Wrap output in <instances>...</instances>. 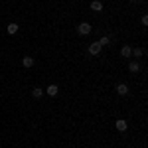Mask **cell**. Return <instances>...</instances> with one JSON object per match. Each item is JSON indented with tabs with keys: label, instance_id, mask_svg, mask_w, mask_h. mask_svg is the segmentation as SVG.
<instances>
[{
	"label": "cell",
	"instance_id": "6da1fadb",
	"mask_svg": "<svg viewBox=\"0 0 148 148\" xmlns=\"http://www.w3.org/2000/svg\"><path fill=\"white\" fill-rule=\"evenodd\" d=\"M91 30H93V28H91V24H89V22H81L79 26H77V32H79L81 36L91 34Z\"/></svg>",
	"mask_w": 148,
	"mask_h": 148
},
{
	"label": "cell",
	"instance_id": "7a4b0ae2",
	"mask_svg": "<svg viewBox=\"0 0 148 148\" xmlns=\"http://www.w3.org/2000/svg\"><path fill=\"white\" fill-rule=\"evenodd\" d=\"M114 126H116V130H119V132H125L126 130V121H123V119H119V121H116V123H114Z\"/></svg>",
	"mask_w": 148,
	"mask_h": 148
},
{
	"label": "cell",
	"instance_id": "3957f363",
	"mask_svg": "<svg viewBox=\"0 0 148 148\" xmlns=\"http://www.w3.org/2000/svg\"><path fill=\"white\" fill-rule=\"evenodd\" d=\"M99 51H101V46H99V42H95V44H91V46H89V53H91V56H97Z\"/></svg>",
	"mask_w": 148,
	"mask_h": 148
},
{
	"label": "cell",
	"instance_id": "277c9868",
	"mask_svg": "<svg viewBox=\"0 0 148 148\" xmlns=\"http://www.w3.org/2000/svg\"><path fill=\"white\" fill-rule=\"evenodd\" d=\"M18 28H20V26H18L16 22H10V24H8V28H6V32H8V34H16Z\"/></svg>",
	"mask_w": 148,
	"mask_h": 148
},
{
	"label": "cell",
	"instance_id": "5b68a950",
	"mask_svg": "<svg viewBox=\"0 0 148 148\" xmlns=\"http://www.w3.org/2000/svg\"><path fill=\"white\" fill-rule=\"evenodd\" d=\"M22 65H24V67H32V65H34V57L26 56V57L22 59Z\"/></svg>",
	"mask_w": 148,
	"mask_h": 148
},
{
	"label": "cell",
	"instance_id": "8992f818",
	"mask_svg": "<svg viewBox=\"0 0 148 148\" xmlns=\"http://www.w3.org/2000/svg\"><path fill=\"white\" fill-rule=\"evenodd\" d=\"M57 91H59V89H57V85H49V87L46 89V93L49 95V97H56V95H57Z\"/></svg>",
	"mask_w": 148,
	"mask_h": 148
},
{
	"label": "cell",
	"instance_id": "52a82bcc",
	"mask_svg": "<svg viewBox=\"0 0 148 148\" xmlns=\"http://www.w3.org/2000/svg\"><path fill=\"white\" fill-rule=\"evenodd\" d=\"M91 10H95V12H101V10H103V4L99 2V0H93V2H91Z\"/></svg>",
	"mask_w": 148,
	"mask_h": 148
},
{
	"label": "cell",
	"instance_id": "ba28073f",
	"mask_svg": "<svg viewBox=\"0 0 148 148\" xmlns=\"http://www.w3.org/2000/svg\"><path fill=\"white\" fill-rule=\"evenodd\" d=\"M121 56H123V57H130V56H132L130 46H125V47H123V49H121Z\"/></svg>",
	"mask_w": 148,
	"mask_h": 148
},
{
	"label": "cell",
	"instance_id": "9c48e42d",
	"mask_svg": "<svg viewBox=\"0 0 148 148\" xmlns=\"http://www.w3.org/2000/svg\"><path fill=\"white\" fill-rule=\"evenodd\" d=\"M116 93H119V95H126V93H128V87H126L125 83H121V85L116 87Z\"/></svg>",
	"mask_w": 148,
	"mask_h": 148
},
{
	"label": "cell",
	"instance_id": "30bf717a",
	"mask_svg": "<svg viewBox=\"0 0 148 148\" xmlns=\"http://www.w3.org/2000/svg\"><path fill=\"white\" fill-rule=\"evenodd\" d=\"M128 69H130L132 73H136L138 69H140V65H138V61H130V63H128Z\"/></svg>",
	"mask_w": 148,
	"mask_h": 148
},
{
	"label": "cell",
	"instance_id": "8fae6325",
	"mask_svg": "<svg viewBox=\"0 0 148 148\" xmlns=\"http://www.w3.org/2000/svg\"><path fill=\"white\" fill-rule=\"evenodd\" d=\"M42 93H44V91H42L40 87H36V89H32V95H34L36 99H40V97H42Z\"/></svg>",
	"mask_w": 148,
	"mask_h": 148
},
{
	"label": "cell",
	"instance_id": "7c38bea8",
	"mask_svg": "<svg viewBox=\"0 0 148 148\" xmlns=\"http://www.w3.org/2000/svg\"><path fill=\"white\" fill-rule=\"evenodd\" d=\"M109 42H111V40H109V38H107V36H103V38H101V40H99V46H109Z\"/></svg>",
	"mask_w": 148,
	"mask_h": 148
},
{
	"label": "cell",
	"instance_id": "4fadbf2b",
	"mask_svg": "<svg viewBox=\"0 0 148 148\" xmlns=\"http://www.w3.org/2000/svg\"><path fill=\"white\" fill-rule=\"evenodd\" d=\"M132 53H134L136 57H140V56H144V49H142V47H136V49H134Z\"/></svg>",
	"mask_w": 148,
	"mask_h": 148
}]
</instances>
